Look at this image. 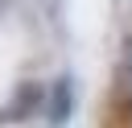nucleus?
<instances>
[{
	"label": "nucleus",
	"instance_id": "obj_2",
	"mask_svg": "<svg viewBox=\"0 0 132 128\" xmlns=\"http://www.w3.org/2000/svg\"><path fill=\"white\" fill-rule=\"evenodd\" d=\"M70 103H74V83H70V74H62L54 83V95H50V124H66Z\"/></svg>",
	"mask_w": 132,
	"mask_h": 128
},
{
	"label": "nucleus",
	"instance_id": "obj_3",
	"mask_svg": "<svg viewBox=\"0 0 132 128\" xmlns=\"http://www.w3.org/2000/svg\"><path fill=\"white\" fill-rule=\"evenodd\" d=\"M4 120H8V107H0V124H4Z\"/></svg>",
	"mask_w": 132,
	"mask_h": 128
},
{
	"label": "nucleus",
	"instance_id": "obj_1",
	"mask_svg": "<svg viewBox=\"0 0 132 128\" xmlns=\"http://www.w3.org/2000/svg\"><path fill=\"white\" fill-rule=\"evenodd\" d=\"M41 83H21L16 87V95H12V103H8V120H29L37 107H41Z\"/></svg>",
	"mask_w": 132,
	"mask_h": 128
}]
</instances>
